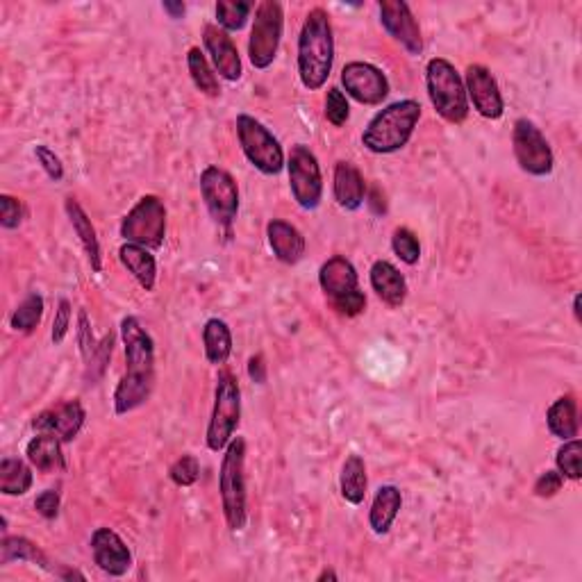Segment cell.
<instances>
[{"label": "cell", "instance_id": "cell-38", "mask_svg": "<svg viewBox=\"0 0 582 582\" xmlns=\"http://www.w3.org/2000/svg\"><path fill=\"white\" fill-rule=\"evenodd\" d=\"M198 476H201V462H198L194 455L178 457V460L173 462L171 469H169V478H171L173 485H178V487L196 485Z\"/></svg>", "mask_w": 582, "mask_h": 582}, {"label": "cell", "instance_id": "cell-44", "mask_svg": "<svg viewBox=\"0 0 582 582\" xmlns=\"http://www.w3.org/2000/svg\"><path fill=\"white\" fill-rule=\"evenodd\" d=\"M562 485H564V478L560 471H544L542 476L535 480V487H532V492L539 498H553L557 492H562Z\"/></svg>", "mask_w": 582, "mask_h": 582}, {"label": "cell", "instance_id": "cell-36", "mask_svg": "<svg viewBox=\"0 0 582 582\" xmlns=\"http://www.w3.org/2000/svg\"><path fill=\"white\" fill-rule=\"evenodd\" d=\"M392 251L403 264L414 266L421 260L419 237L410 228H396L392 235Z\"/></svg>", "mask_w": 582, "mask_h": 582}, {"label": "cell", "instance_id": "cell-37", "mask_svg": "<svg viewBox=\"0 0 582 582\" xmlns=\"http://www.w3.org/2000/svg\"><path fill=\"white\" fill-rule=\"evenodd\" d=\"M326 119L335 128L346 126V121L351 119V105H348L346 94L339 87H330L326 94Z\"/></svg>", "mask_w": 582, "mask_h": 582}, {"label": "cell", "instance_id": "cell-18", "mask_svg": "<svg viewBox=\"0 0 582 582\" xmlns=\"http://www.w3.org/2000/svg\"><path fill=\"white\" fill-rule=\"evenodd\" d=\"M91 553L98 569L107 576L121 578L132 567V553L126 542L112 528H96L91 535Z\"/></svg>", "mask_w": 582, "mask_h": 582}, {"label": "cell", "instance_id": "cell-49", "mask_svg": "<svg viewBox=\"0 0 582 582\" xmlns=\"http://www.w3.org/2000/svg\"><path fill=\"white\" fill-rule=\"evenodd\" d=\"M317 580H319V582H323V580H337V573H335V571H330V569H326V571L321 573V576H319Z\"/></svg>", "mask_w": 582, "mask_h": 582}, {"label": "cell", "instance_id": "cell-1", "mask_svg": "<svg viewBox=\"0 0 582 582\" xmlns=\"http://www.w3.org/2000/svg\"><path fill=\"white\" fill-rule=\"evenodd\" d=\"M121 339L126 348V373L114 389V412H135L153 394L155 387V344L137 317L121 321Z\"/></svg>", "mask_w": 582, "mask_h": 582}, {"label": "cell", "instance_id": "cell-39", "mask_svg": "<svg viewBox=\"0 0 582 582\" xmlns=\"http://www.w3.org/2000/svg\"><path fill=\"white\" fill-rule=\"evenodd\" d=\"M112 348H114V335L110 332V335L103 337V342L96 348V355L91 357V362L87 364V373H85L87 385H94V382L103 376L107 362H110V357H112Z\"/></svg>", "mask_w": 582, "mask_h": 582}, {"label": "cell", "instance_id": "cell-7", "mask_svg": "<svg viewBox=\"0 0 582 582\" xmlns=\"http://www.w3.org/2000/svg\"><path fill=\"white\" fill-rule=\"evenodd\" d=\"M241 419V389L237 378L228 369H221L216 376L214 387V407L207 423L205 442L212 453L226 451L239 428Z\"/></svg>", "mask_w": 582, "mask_h": 582}, {"label": "cell", "instance_id": "cell-43", "mask_svg": "<svg viewBox=\"0 0 582 582\" xmlns=\"http://www.w3.org/2000/svg\"><path fill=\"white\" fill-rule=\"evenodd\" d=\"M60 492L57 489H44L37 498H35V510L39 517H44L46 521H53L57 514H60Z\"/></svg>", "mask_w": 582, "mask_h": 582}, {"label": "cell", "instance_id": "cell-34", "mask_svg": "<svg viewBox=\"0 0 582 582\" xmlns=\"http://www.w3.org/2000/svg\"><path fill=\"white\" fill-rule=\"evenodd\" d=\"M41 317H44V298L28 294L10 317V328L16 332H32L41 323Z\"/></svg>", "mask_w": 582, "mask_h": 582}, {"label": "cell", "instance_id": "cell-31", "mask_svg": "<svg viewBox=\"0 0 582 582\" xmlns=\"http://www.w3.org/2000/svg\"><path fill=\"white\" fill-rule=\"evenodd\" d=\"M32 469L23 460L5 457L0 462V492L5 496H23L32 489Z\"/></svg>", "mask_w": 582, "mask_h": 582}, {"label": "cell", "instance_id": "cell-3", "mask_svg": "<svg viewBox=\"0 0 582 582\" xmlns=\"http://www.w3.org/2000/svg\"><path fill=\"white\" fill-rule=\"evenodd\" d=\"M421 119V103L405 98L380 110L362 132V146L376 155H392L410 144Z\"/></svg>", "mask_w": 582, "mask_h": 582}, {"label": "cell", "instance_id": "cell-17", "mask_svg": "<svg viewBox=\"0 0 582 582\" xmlns=\"http://www.w3.org/2000/svg\"><path fill=\"white\" fill-rule=\"evenodd\" d=\"M87 412L78 398L73 401H64L53 410H46L32 419V428L37 432H48V435L60 437L64 444H71L73 439L80 435L82 426H85Z\"/></svg>", "mask_w": 582, "mask_h": 582}, {"label": "cell", "instance_id": "cell-15", "mask_svg": "<svg viewBox=\"0 0 582 582\" xmlns=\"http://www.w3.org/2000/svg\"><path fill=\"white\" fill-rule=\"evenodd\" d=\"M464 87L467 98H471L473 110L489 121H498L505 114V101L501 87L494 78V73L482 64H469L464 73Z\"/></svg>", "mask_w": 582, "mask_h": 582}, {"label": "cell", "instance_id": "cell-8", "mask_svg": "<svg viewBox=\"0 0 582 582\" xmlns=\"http://www.w3.org/2000/svg\"><path fill=\"white\" fill-rule=\"evenodd\" d=\"M237 139L246 160L251 162L257 171L264 176H278L285 169V151H282L280 141L273 137L269 128H264L260 121L251 114L237 116Z\"/></svg>", "mask_w": 582, "mask_h": 582}, {"label": "cell", "instance_id": "cell-30", "mask_svg": "<svg viewBox=\"0 0 582 582\" xmlns=\"http://www.w3.org/2000/svg\"><path fill=\"white\" fill-rule=\"evenodd\" d=\"M10 562H30L46 571H55L51 567L48 555L41 551L35 542H30L28 537H10V535L3 537V542H0V564H10Z\"/></svg>", "mask_w": 582, "mask_h": 582}, {"label": "cell", "instance_id": "cell-47", "mask_svg": "<svg viewBox=\"0 0 582 582\" xmlns=\"http://www.w3.org/2000/svg\"><path fill=\"white\" fill-rule=\"evenodd\" d=\"M364 203L369 205V210L371 214H376V216H382L387 212V203H385V196H380V189H371L369 191V196L364 198Z\"/></svg>", "mask_w": 582, "mask_h": 582}, {"label": "cell", "instance_id": "cell-9", "mask_svg": "<svg viewBox=\"0 0 582 582\" xmlns=\"http://www.w3.org/2000/svg\"><path fill=\"white\" fill-rule=\"evenodd\" d=\"M282 30H285V12L278 0H262L255 7V19L248 37V60L257 71L269 69L276 62Z\"/></svg>", "mask_w": 582, "mask_h": 582}, {"label": "cell", "instance_id": "cell-45", "mask_svg": "<svg viewBox=\"0 0 582 582\" xmlns=\"http://www.w3.org/2000/svg\"><path fill=\"white\" fill-rule=\"evenodd\" d=\"M69 328H71V303L66 301V298H62L60 305H57V312H55V319H53V330H51L53 344H62Z\"/></svg>", "mask_w": 582, "mask_h": 582}, {"label": "cell", "instance_id": "cell-35", "mask_svg": "<svg viewBox=\"0 0 582 582\" xmlns=\"http://www.w3.org/2000/svg\"><path fill=\"white\" fill-rule=\"evenodd\" d=\"M580 455H582V444H580L578 437L569 439V442H564L560 448H557L555 464H557V471L562 473V478H569V480L582 478Z\"/></svg>", "mask_w": 582, "mask_h": 582}, {"label": "cell", "instance_id": "cell-14", "mask_svg": "<svg viewBox=\"0 0 582 582\" xmlns=\"http://www.w3.org/2000/svg\"><path fill=\"white\" fill-rule=\"evenodd\" d=\"M342 87L360 105H380L392 91L385 73L369 62H348L342 69Z\"/></svg>", "mask_w": 582, "mask_h": 582}, {"label": "cell", "instance_id": "cell-4", "mask_svg": "<svg viewBox=\"0 0 582 582\" xmlns=\"http://www.w3.org/2000/svg\"><path fill=\"white\" fill-rule=\"evenodd\" d=\"M219 494L223 517L232 532H241L246 528L248 510H246V439L232 437L226 446V455L221 460L219 469Z\"/></svg>", "mask_w": 582, "mask_h": 582}, {"label": "cell", "instance_id": "cell-41", "mask_svg": "<svg viewBox=\"0 0 582 582\" xmlns=\"http://www.w3.org/2000/svg\"><path fill=\"white\" fill-rule=\"evenodd\" d=\"M78 346H80V353H82V360L87 364L91 362V357L96 355V339H94V332H91V323L85 310H80L78 314Z\"/></svg>", "mask_w": 582, "mask_h": 582}, {"label": "cell", "instance_id": "cell-32", "mask_svg": "<svg viewBox=\"0 0 582 582\" xmlns=\"http://www.w3.org/2000/svg\"><path fill=\"white\" fill-rule=\"evenodd\" d=\"M187 69H189L191 82H194L196 89L201 91L203 96H210V98H219L221 96L219 78H216V73L210 66V62H207V57H205V53L201 51V48H189Z\"/></svg>", "mask_w": 582, "mask_h": 582}, {"label": "cell", "instance_id": "cell-13", "mask_svg": "<svg viewBox=\"0 0 582 582\" xmlns=\"http://www.w3.org/2000/svg\"><path fill=\"white\" fill-rule=\"evenodd\" d=\"M201 196L207 212L221 228H230L239 214V187L221 166H207L201 173Z\"/></svg>", "mask_w": 582, "mask_h": 582}, {"label": "cell", "instance_id": "cell-28", "mask_svg": "<svg viewBox=\"0 0 582 582\" xmlns=\"http://www.w3.org/2000/svg\"><path fill=\"white\" fill-rule=\"evenodd\" d=\"M367 487H369L367 464H364L360 455H348L342 467V476H339V489H342L344 501L351 505L364 503Z\"/></svg>", "mask_w": 582, "mask_h": 582}, {"label": "cell", "instance_id": "cell-12", "mask_svg": "<svg viewBox=\"0 0 582 582\" xmlns=\"http://www.w3.org/2000/svg\"><path fill=\"white\" fill-rule=\"evenodd\" d=\"M512 151L523 173L535 178L551 176L555 169V157L551 144L530 119H517L512 128Z\"/></svg>", "mask_w": 582, "mask_h": 582}, {"label": "cell", "instance_id": "cell-19", "mask_svg": "<svg viewBox=\"0 0 582 582\" xmlns=\"http://www.w3.org/2000/svg\"><path fill=\"white\" fill-rule=\"evenodd\" d=\"M203 44L214 64V71L219 73L223 80H228V82L241 80L244 66H241V57H239L235 41H232V37L226 30L216 26V23H207V26L203 28Z\"/></svg>", "mask_w": 582, "mask_h": 582}, {"label": "cell", "instance_id": "cell-27", "mask_svg": "<svg viewBox=\"0 0 582 582\" xmlns=\"http://www.w3.org/2000/svg\"><path fill=\"white\" fill-rule=\"evenodd\" d=\"M546 426L548 430H551V435L560 439V442L576 439L580 430L576 398L573 396L557 398V401L548 407V412H546Z\"/></svg>", "mask_w": 582, "mask_h": 582}, {"label": "cell", "instance_id": "cell-50", "mask_svg": "<svg viewBox=\"0 0 582 582\" xmlns=\"http://www.w3.org/2000/svg\"><path fill=\"white\" fill-rule=\"evenodd\" d=\"M573 314H576V321H580V294L573 296Z\"/></svg>", "mask_w": 582, "mask_h": 582}, {"label": "cell", "instance_id": "cell-26", "mask_svg": "<svg viewBox=\"0 0 582 582\" xmlns=\"http://www.w3.org/2000/svg\"><path fill=\"white\" fill-rule=\"evenodd\" d=\"M119 260L132 278L139 282L144 291H153L157 282V262L153 253L144 246L137 244H123L119 248Z\"/></svg>", "mask_w": 582, "mask_h": 582}, {"label": "cell", "instance_id": "cell-21", "mask_svg": "<svg viewBox=\"0 0 582 582\" xmlns=\"http://www.w3.org/2000/svg\"><path fill=\"white\" fill-rule=\"evenodd\" d=\"M369 280H371V289L376 291V296L387 307L398 310V307L405 303L407 280L392 262H387V260L373 262L369 271Z\"/></svg>", "mask_w": 582, "mask_h": 582}, {"label": "cell", "instance_id": "cell-24", "mask_svg": "<svg viewBox=\"0 0 582 582\" xmlns=\"http://www.w3.org/2000/svg\"><path fill=\"white\" fill-rule=\"evenodd\" d=\"M62 439L48 432H39L37 437L30 439L26 448L28 462L41 473H60L66 469V457L62 451Z\"/></svg>", "mask_w": 582, "mask_h": 582}, {"label": "cell", "instance_id": "cell-46", "mask_svg": "<svg viewBox=\"0 0 582 582\" xmlns=\"http://www.w3.org/2000/svg\"><path fill=\"white\" fill-rule=\"evenodd\" d=\"M248 378L257 382V385H264L266 382V364L262 355H253L251 360H248Z\"/></svg>", "mask_w": 582, "mask_h": 582}, {"label": "cell", "instance_id": "cell-25", "mask_svg": "<svg viewBox=\"0 0 582 582\" xmlns=\"http://www.w3.org/2000/svg\"><path fill=\"white\" fill-rule=\"evenodd\" d=\"M403 507V494L396 485H382L373 496L369 510V526L376 535H387Z\"/></svg>", "mask_w": 582, "mask_h": 582}, {"label": "cell", "instance_id": "cell-29", "mask_svg": "<svg viewBox=\"0 0 582 582\" xmlns=\"http://www.w3.org/2000/svg\"><path fill=\"white\" fill-rule=\"evenodd\" d=\"M203 346L207 362L223 367L232 355V332L223 319H210L203 328Z\"/></svg>", "mask_w": 582, "mask_h": 582}, {"label": "cell", "instance_id": "cell-33", "mask_svg": "<svg viewBox=\"0 0 582 582\" xmlns=\"http://www.w3.org/2000/svg\"><path fill=\"white\" fill-rule=\"evenodd\" d=\"M216 12V26L223 28L226 32H239L246 28L248 19H251L253 3H246V0H237V3H230V0H219L214 7Z\"/></svg>", "mask_w": 582, "mask_h": 582}, {"label": "cell", "instance_id": "cell-5", "mask_svg": "<svg viewBox=\"0 0 582 582\" xmlns=\"http://www.w3.org/2000/svg\"><path fill=\"white\" fill-rule=\"evenodd\" d=\"M426 89L435 112L444 121L460 126L469 116V98L464 78L444 57H432L426 66Z\"/></svg>", "mask_w": 582, "mask_h": 582}, {"label": "cell", "instance_id": "cell-16", "mask_svg": "<svg viewBox=\"0 0 582 582\" xmlns=\"http://www.w3.org/2000/svg\"><path fill=\"white\" fill-rule=\"evenodd\" d=\"M378 12L382 28L389 32V37H394L414 57L423 53L421 28L419 21L414 19L410 5L403 3V0H382Z\"/></svg>", "mask_w": 582, "mask_h": 582}, {"label": "cell", "instance_id": "cell-48", "mask_svg": "<svg viewBox=\"0 0 582 582\" xmlns=\"http://www.w3.org/2000/svg\"><path fill=\"white\" fill-rule=\"evenodd\" d=\"M162 10L171 16L173 21H178V19H182V16H185V12H187V5L185 3H173V0H164L162 3Z\"/></svg>", "mask_w": 582, "mask_h": 582}, {"label": "cell", "instance_id": "cell-23", "mask_svg": "<svg viewBox=\"0 0 582 582\" xmlns=\"http://www.w3.org/2000/svg\"><path fill=\"white\" fill-rule=\"evenodd\" d=\"M64 210H66V216H69L73 230H76V235L80 239L82 248H85L91 269H94L96 273H101V269H103V255H101V244H98L94 223H91L87 212L82 210V205L73 196H69L64 201Z\"/></svg>", "mask_w": 582, "mask_h": 582}, {"label": "cell", "instance_id": "cell-6", "mask_svg": "<svg viewBox=\"0 0 582 582\" xmlns=\"http://www.w3.org/2000/svg\"><path fill=\"white\" fill-rule=\"evenodd\" d=\"M319 285L330 305L344 317H360L367 307V296L360 289V276L353 262L344 255H332L321 264Z\"/></svg>", "mask_w": 582, "mask_h": 582}, {"label": "cell", "instance_id": "cell-40", "mask_svg": "<svg viewBox=\"0 0 582 582\" xmlns=\"http://www.w3.org/2000/svg\"><path fill=\"white\" fill-rule=\"evenodd\" d=\"M23 223V203L10 194L0 196V226L16 230Z\"/></svg>", "mask_w": 582, "mask_h": 582}, {"label": "cell", "instance_id": "cell-22", "mask_svg": "<svg viewBox=\"0 0 582 582\" xmlns=\"http://www.w3.org/2000/svg\"><path fill=\"white\" fill-rule=\"evenodd\" d=\"M266 239H269V246L276 260L282 264H298L305 255V237L303 232L298 230L291 223L282 219H273L266 226Z\"/></svg>", "mask_w": 582, "mask_h": 582}, {"label": "cell", "instance_id": "cell-20", "mask_svg": "<svg viewBox=\"0 0 582 582\" xmlns=\"http://www.w3.org/2000/svg\"><path fill=\"white\" fill-rule=\"evenodd\" d=\"M332 194H335L337 205L346 212H355L364 205V198H367V182H364V176L353 162L342 160L335 164Z\"/></svg>", "mask_w": 582, "mask_h": 582}, {"label": "cell", "instance_id": "cell-10", "mask_svg": "<svg viewBox=\"0 0 582 582\" xmlns=\"http://www.w3.org/2000/svg\"><path fill=\"white\" fill-rule=\"evenodd\" d=\"M121 237L126 244L144 246L148 251L162 248L166 237V205L160 196L146 194L135 203V207L123 216Z\"/></svg>", "mask_w": 582, "mask_h": 582}, {"label": "cell", "instance_id": "cell-42", "mask_svg": "<svg viewBox=\"0 0 582 582\" xmlns=\"http://www.w3.org/2000/svg\"><path fill=\"white\" fill-rule=\"evenodd\" d=\"M35 157L39 160L41 169L46 171V176L51 178L53 182H60L64 178V164H62L60 157L51 151V148L44 146V144L35 146Z\"/></svg>", "mask_w": 582, "mask_h": 582}, {"label": "cell", "instance_id": "cell-2", "mask_svg": "<svg viewBox=\"0 0 582 582\" xmlns=\"http://www.w3.org/2000/svg\"><path fill=\"white\" fill-rule=\"evenodd\" d=\"M332 64H335V35L330 14L323 7H314L307 12L298 35V78L303 87L310 91L326 87Z\"/></svg>", "mask_w": 582, "mask_h": 582}, {"label": "cell", "instance_id": "cell-11", "mask_svg": "<svg viewBox=\"0 0 582 582\" xmlns=\"http://www.w3.org/2000/svg\"><path fill=\"white\" fill-rule=\"evenodd\" d=\"M289 189L298 207L317 210L323 201V176L317 155L305 144H296L287 157Z\"/></svg>", "mask_w": 582, "mask_h": 582}]
</instances>
